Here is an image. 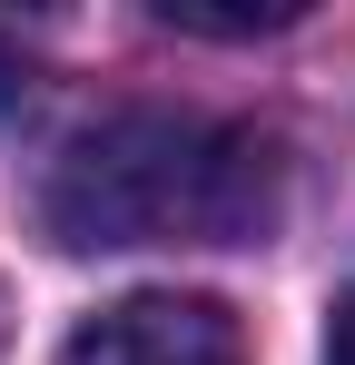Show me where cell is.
I'll return each instance as SVG.
<instances>
[{
    "label": "cell",
    "instance_id": "6da1fadb",
    "mask_svg": "<svg viewBox=\"0 0 355 365\" xmlns=\"http://www.w3.org/2000/svg\"><path fill=\"white\" fill-rule=\"evenodd\" d=\"M287 217V148L207 109H109L40 168V237L69 257L118 247H257Z\"/></svg>",
    "mask_w": 355,
    "mask_h": 365
},
{
    "label": "cell",
    "instance_id": "7a4b0ae2",
    "mask_svg": "<svg viewBox=\"0 0 355 365\" xmlns=\"http://www.w3.org/2000/svg\"><path fill=\"white\" fill-rule=\"evenodd\" d=\"M59 365H247V336H237L227 306L178 297V287H148V297L99 306Z\"/></svg>",
    "mask_w": 355,
    "mask_h": 365
},
{
    "label": "cell",
    "instance_id": "3957f363",
    "mask_svg": "<svg viewBox=\"0 0 355 365\" xmlns=\"http://www.w3.org/2000/svg\"><path fill=\"white\" fill-rule=\"evenodd\" d=\"M20 99H30V50L0 30V109H20Z\"/></svg>",
    "mask_w": 355,
    "mask_h": 365
},
{
    "label": "cell",
    "instance_id": "277c9868",
    "mask_svg": "<svg viewBox=\"0 0 355 365\" xmlns=\"http://www.w3.org/2000/svg\"><path fill=\"white\" fill-rule=\"evenodd\" d=\"M326 365H355V287L336 297V316H326Z\"/></svg>",
    "mask_w": 355,
    "mask_h": 365
}]
</instances>
